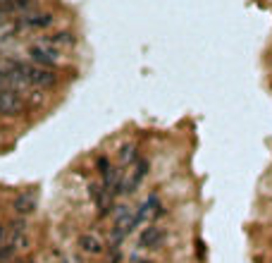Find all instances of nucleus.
<instances>
[{"label":"nucleus","instance_id":"nucleus-1","mask_svg":"<svg viewBox=\"0 0 272 263\" xmlns=\"http://www.w3.org/2000/svg\"><path fill=\"white\" fill-rule=\"evenodd\" d=\"M5 70L22 75L29 81V86H34V89H55L60 84V77H57V72H55L53 67H43V65H36V62L10 60Z\"/></svg>","mask_w":272,"mask_h":263},{"label":"nucleus","instance_id":"nucleus-2","mask_svg":"<svg viewBox=\"0 0 272 263\" xmlns=\"http://www.w3.org/2000/svg\"><path fill=\"white\" fill-rule=\"evenodd\" d=\"M139 225V213L129 206H115V230H112V242H120L127 237L134 227Z\"/></svg>","mask_w":272,"mask_h":263},{"label":"nucleus","instance_id":"nucleus-3","mask_svg":"<svg viewBox=\"0 0 272 263\" xmlns=\"http://www.w3.org/2000/svg\"><path fill=\"white\" fill-rule=\"evenodd\" d=\"M29 57H31V62H36V65H43V67H57L60 65V51L55 48L53 43L46 38V41H38L34 46H29Z\"/></svg>","mask_w":272,"mask_h":263},{"label":"nucleus","instance_id":"nucleus-4","mask_svg":"<svg viewBox=\"0 0 272 263\" xmlns=\"http://www.w3.org/2000/svg\"><path fill=\"white\" fill-rule=\"evenodd\" d=\"M26 110V101L24 94H19L17 89H5L0 91V117H19Z\"/></svg>","mask_w":272,"mask_h":263},{"label":"nucleus","instance_id":"nucleus-5","mask_svg":"<svg viewBox=\"0 0 272 263\" xmlns=\"http://www.w3.org/2000/svg\"><path fill=\"white\" fill-rule=\"evenodd\" d=\"M148 170H150V160L148 158H141L136 165H131V168L124 172V177H122V184H120V194H134L139 184L144 182V177L148 175Z\"/></svg>","mask_w":272,"mask_h":263},{"label":"nucleus","instance_id":"nucleus-6","mask_svg":"<svg viewBox=\"0 0 272 263\" xmlns=\"http://www.w3.org/2000/svg\"><path fill=\"white\" fill-rule=\"evenodd\" d=\"M89 196H91V201L96 204V208H98V215H100V218H108L110 210L115 208V194L108 191L103 182H91Z\"/></svg>","mask_w":272,"mask_h":263},{"label":"nucleus","instance_id":"nucleus-7","mask_svg":"<svg viewBox=\"0 0 272 263\" xmlns=\"http://www.w3.org/2000/svg\"><path fill=\"white\" fill-rule=\"evenodd\" d=\"M36 208H38V194L34 189H26V191L17 194V199L12 201V210L19 218H26V215L36 213Z\"/></svg>","mask_w":272,"mask_h":263},{"label":"nucleus","instance_id":"nucleus-8","mask_svg":"<svg viewBox=\"0 0 272 263\" xmlns=\"http://www.w3.org/2000/svg\"><path fill=\"white\" fill-rule=\"evenodd\" d=\"M76 246H79V249H81V254H86V256H100V254L105 251L103 239H100L96 232H84V235H79Z\"/></svg>","mask_w":272,"mask_h":263},{"label":"nucleus","instance_id":"nucleus-9","mask_svg":"<svg viewBox=\"0 0 272 263\" xmlns=\"http://www.w3.org/2000/svg\"><path fill=\"white\" fill-rule=\"evenodd\" d=\"M53 22H55V15L53 12H46V10H34V12L22 17V24L26 29H48Z\"/></svg>","mask_w":272,"mask_h":263},{"label":"nucleus","instance_id":"nucleus-10","mask_svg":"<svg viewBox=\"0 0 272 263\" xmlns=\"http://www.w3.org/2000/svg\"><path fill=\"white\" fill-rule=\"evenodd\" d=\"M163 237H165L163 227L148 225V227H144V232H141V237H139V244L144 246V249H160Z\"/></svg>","mask_w":272,"mask_h":263},{"label":"nucleus","instance_id":"nucleus-11","mask_svg":"<svg viewBox=\"0 0 272 263\" xmlns=\"http://www.w3.org/2000/svg\"><path fill=\"white\" fill-rule=\"evenodd\" d=\"M136 213H139V223H146V220H150V218L160 215V213H163V204H160L158 194H150L144 204L139 206V210H136Z\"/></svg>","mask_w":272,"mask_h":263},{"label":"nucleus","instance_id":"nucleus-12","mask_svg":"<svg viewBox=\"0 0 272 263\" xmlns=\"http://www.w3.org/2000/svg\"><path fill=\"white\" fill-rule=\"evenodd\" d=\"M48 41L53 43L55 48H72L74 43H76V38H74L72 31H67V29H60V31H53V36H48Z\"/></svg>","mask_w":272,"mask_h":263},{"label":"nucleus","instance_id":"nucleus-13","mask_svg":"<svg viewBox=\"0 0 272 263\" xmlns=\"http://www.w3.org/2000/svg\"><path fill=\"white\" fill-rule=\"evenodd\" d=\"M141 160V156H139V146L136 144H124L122 149H120V163L122 165H136Z\"/></svg>","mask_w":272,"mask_h":263},{"label":"nucleus","instance_id":"nucleus-14","mask_svg":"<svg viewBox=\"0 0 272 263\" xmlns=\"http://www.w3.org/2000/svg\"><path fill=\"white\" fill-rule=\"evenodd\" d=\"M17 246L15 244H7V242H2L0 244V263H12L17 259Z\"/></svg>","mask_w":272,"mask_h":263},{"label":"nucleus","instance_id":"nucleus-15","mask_svg":"<svg viewBox=\"0 0 272 263\" xmlns=\"http://www.w3.org/2000/svg\"><path fill=\"white\" fill-rule=\"evenodd\" d=\"M38 5H36V0H17V10H15V15H29V12H34Z\"/></svg>","mask_w":272,"mask_h":263},{"label":"nucleus","instance_id":"nucleus-16","mask_svg":"<svg viewBox=\"0 0 272 263\" xmlns=\"http://www.w3.org/2000/svg\"><path fill=\"white\" fill-rule=\"evenodd\" d=\"M96 170H98V175L103 177V175H108L110 170H112V163H110L108 156H98L96 158Z\"/></svg>","mask_w":272,"mask_h":263},{"label":"nucleus","instance_id":"nucleus-17","mask_svg":"<svg viewBox=\"0 0 272 263\" xmlns=\"http://www.w3.org/2000/svg\"><path fill=\"white\" fill-rule=\"evenodd\" d=\"M17 10V0H0V12L2 15H15Z\"/></svg>","mask_w":272,"mask_h":263},{"label":"nucleus","instance_id":"nucleus-18","mask_svg":"<svg viewBox=\"0 0 272 263\" xmlns=\"http://www.w3.org/2000/svg\"><path fill=\"white\" fill-rule=\"evenodd\" d=\"M5 89H10V75L5 67H0V91H5Z\"/></svg>","mask_w":272,"mask_h":263},{"label":"nucleus","instance_id":"nucleus-19","mask_svg":"<svg viewBox=\"0 0 272 263\" xmlns=\"http://www.w3.org/2000/svg\"><path fill=\"white\" fill-rule=\"evenodd\" d=\"M196 251H198V261H205V246H203V242H196Z\"/></svg>","mask_w":272,"mask_h":263},{"label":"nucleus","instance_id":"nucleus-20","mask_svg":"<svg viewBox=\"0 0 272 263\" xmlns=\"http://www.w3.org/2000/svg\"><path fill=\"white\" fill-rule=\"evenodd\" d=\"M2 237H5V223H0V242H2Z\"/></svg>","mask_w":272,"mask_h":263},{"label":"nucleus","instance_id":"nucleus-21","mask_svg":"<svg viewBox=\"0 0 272 263\" xmlns=\"http://www.w3.org/2000/svg\"><path fill=\"white\" fill-rule=\"evenodd\" d=\"M141 263H155V261H141Z\"/></svg>","mask_w":272,"mask_h":263},{"label":"nucleus","instance_id":"nucleus-22","mask_svg":"<svg viewBox=\"0 0 272 263\" xmlns=\"http://www.w3.org/2000/svg\"><path fill=\"white\" fill-rule=\"evenodd\" d=\"M22 263H31V261H22Z\"/></svg>","mask_w":272,"mask_h":263}]
</instances>
